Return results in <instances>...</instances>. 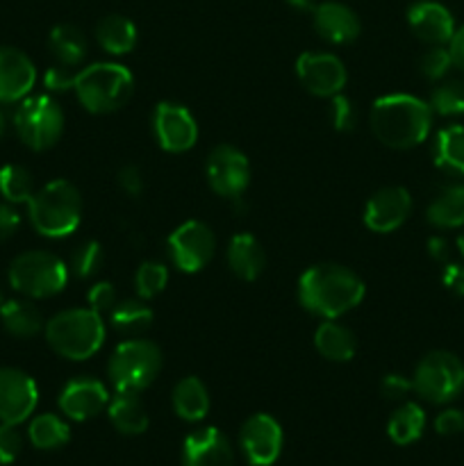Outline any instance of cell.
I'll return each instance as SVG.
<instances>
[{
    "label": "cell",
    "mask_w": 464,
    "mask_h": 466,
    "mask_svg": "<svg viewBox=\"0 0 464 466\" xmlns=\"http://www.w3.org/2000/svg\"><path fill=\"white\" fill-rule=\"evenodd\" d=\"M364 280L341 264H314L300 276L298 300L309 314L339 319L364 300Z\"/></svg>",
    "instance_id": "1"
},
{
    "label": "cell",
    "mask_w": 464,
    "mask_h": 466,
    "mask_svg": "<svg viewBox=\"0 0 464 466\" xmlns=\"http://www.w3.org/2000/svg\"><path fill=\"white\" fill-rule=\"evenodd\" d=\"M373 135L394 150H409L430 135L432 109L412 94H389L373 103L368 114Z\"/></svg>",
    "instance_id": "2"
},
{
    "label": "cell",
    "mask_w": 464,
    "mask_h": 466,
    "mask_svg": "<svg viewBox=\"0 0 464 466\" xmlns=\"http://www.w3.org/2000/svg\"><path fill=\"white\" fill-rule=\"evenodd\" d=\"M105 323L98 312L91 308H73L55 314L45 321L44 335L50 349L64 360L82 362L103 349Z\"/></svg>",
    "instance_id": "3"
},
{
    "label": "cell",
    "mask_w": 464,
    "mask_h": 466,
    "mask_svg": "<svg viewBox=\"0 0 464 466\" xmlns=\"http://www.w3.org/2000/svg\"><path fill=\"white\" fill-rule=\"evenodd\" d=\"M27 217L41 237L62 239L73 235L82 221V196L68 180H53L27 200Z\"/></svg>",
    "instance_id": "4"
},
{
    "label": "cell",
    "mask_w": 464,
    "mask_h": 466,
    "mask_svg": "<svg viewBox=\"0 0 464 466\" xmlns=\"http://www.w3.org/2000/svg\"><path fill=\"white\" fill-rule=\"evenodd\" d=\"M73 91L86 112L112 114L130 100L135 91V77L123 64L96 62L77 71Z\"/></svg>",
    "instance_id": "5"
},
{
    "label": "cell",
    "mask_w": 464,
    "mask_h": 466,
    "mask_svg": "<svg viewBox=\"0 0 464 466\" xmlns=\"http://www.w3.org/2000/svg\"><path fill=\"white\" fill-rule=\"evenodd\" d=\"M162 371V350L148 339H127L114 349L107 376L118 394H139L148 390Z\"/></svg>",
    "instance_id": "6"
},
{
    "label": "cell",
    "mask_w": 464,
    "mask_h": 466,
    "mask_svg": "<svg viewBox=\"0 0 464 466\" xmlns=\"http://www.w3.org/2000/svg\"><path fill=\"white\" fill-rule=\"evenodd\" d=\"M9 285L25 299H53L68 282V267L48 250H27L9 264Z\"/></svg>",
    "instance_id": "7"
},
{
    "label": "cell",
    "mask_w": 464,
    "mask_h": 466,
    "mask_svg": "<svg viewBox=\"0 0 464 466\" xmlns=\"http://www.w3.org/2000/svg\"><path fill=\"white\" fill-rule=\"evenodd\" d=\"M14 130L30 150H48L64 135V109L53 96H27L14 112Z\"/></svg>",
    "instance_id": "8"
},
{
    "label": "cell",
    "mask_w": 464,
    "mask_h": 466,
    "mask_svg": "<svg viewBox=\"0 0 464 466\" xmlns=\"http://www.w3.org/2000/svg\"><path fill=\"white\" fill-rule=\"evenodd\" d=\"M412 390L432 405H446L464 391V362L449 350L423 355L412 376Z\"/></svg>",
    "instance_id": "9"
},
{
    "label": "cell",
    "mask_w": 464,
    "mask_h": 466,
    "mask_svg": "<svg viewBox=\"0 0 464 466\" xmlns=\"http://www.w3.org/2000/svg\"><path fill=\"white\" fill-rule=\"evenodd\" d=\"M168 258L182 273H198L212 262L217 237L203 221H185L171 232L166 241Z\"/></svg>",
    "instance_id": "10"
},
{
    "label": "cell",
    "mask_w": 464,
    "mask_h": 466,
    "mask_svg": "<svg viewBox=\"0 0 464 466\" xmlns=\"http://www.w3.org/2000/svg\"><path fill=\"white\" fill-rule=\"evenodd\" d=\"M205 177L218 196L239 198L250 185V162L239 148L221 144L209 150L207 162H205Z\"/></svg>",
    "instance_id": "11"
},
{
    "label": "cell",
    "mask_w": 464,
    "mask_h": 466,
    "mask_svg": "<svg viewBox=\"0 0 464 466\" xmlns=\"http://www.w3.org/2000/svg\"><path fill=\"white\" fill-rule=\"evenodd\" d=\"M153 135L166 153H187L198 141V123L185 105L164 100L153 112Z\"/></svg>",
    "instance_id": "12"
},
{
    "label": "cell",
    "mask_w": 464,
    "mask_h": 466,
    "mask_svg": "<svg viewBox=\"0 0 464 466\" xmlns=\"http://www.w3.org/2000/svg\"><path fill=\"white\" fill-rule=\"evenodd\" d=\"M296 76L309 94L321 98L341 94L348 80L344 62L332 53H303L296 59Z\"/></svg>",
    "instance_id": "13"
},
{
    "label": "cell",
    "mask_w": 464,
    "mask_h": 466,
    "mask_svg": "<svg viewBox=\"0 0 464 466\" xmlns=\"http://www.w3.org/2000/svg\"><path fill=\"white\" fill-rule=\"evenodd\" d=\"M39 403L35 378L14 367L0 369V423L27 421Z\"/></svg>",
    "instance_id": "14"
},
{
    "label": "cell",
    "mask_w": 464,
    "mask_h": 466,
    "mask_svg": "<svg viewBox=\"0 0 464 466\" xmlns=\"http://www.w3.org/2000/svg\"><path fill=\"white\" fill-rule=\"evenodd\" d=\"M239 449L248 464L271 466L282 453V428L271 414H253L239 431Z\"/></svg>",
    "instance_id": "15"
},
{
    "label": "cell",
    "mask_w": 464,
    "mask_h": 466,
    "mask_svg": "<svg viewBox=\"0 0 464 466\" xmlns=\"http://www.w3.org/2000/svg\"><path fill=\"white\" fill-rule=\"evenodd\" d=\"M412 214V196L405 187H382L364 208V226L378 235L398 230Z\"/></svg>",
    "instance_id": "16"
},
{
    "label": "cell",
    "mask_w": 464,
    "mask_h": 466,
    "mask_svg": "<svg viewBox=\"0 0 464 466\" xmlns=\"http://www.w3.org/2000/svg\"><path fill=\"white\" fill-rule=\"evenodd\" d=\"M59 410L71 421H86L103 412L109 405V391L98 378L80 376L73 378L59 391Z\"/></svg>",
    "instance_id": "17"
},
{
    "label": "cell",
    "mask_w": 464,
    "mask_h": 466,
    "mask_svg": "<svg viewBox=\"0 0 464 466\" xmlns=\"http://www.w3.org/2000/svg\"><path fill=\"white\" fill-rule=\"evenodd\" d=\"M36 82V66L23 50L0 46V103H21Z\"/></svg>",
    "instance_id": "18"
},
{
    "label": "cell",
    "mask_w": 464,
    "mask_h": 466,
    "mask_svg": "<svg viewBox=\"0 0 464 466\" xmlns=\"http://www.w3.org/2000/svg\"><path fill=\"white\" fill-rule=\"evenodd\" d=\"M409 30L428 46H446L455 35V18L449 9L435 0H417L408 9Z\"/></svg>",
    "instance_id": "19"
},
{
    "label": "cell",
    "mask_w": 464,
    "mask_h": 466,
    "mask_svg": "<svg viewBox=\"0 0 464 466\" xmlns=\"http://www.w3.org/2000/svg\"><path fill=\"white\" fill-rule=\"evenodd\" d=\"M235 455L227 437L218 428H198L182 444V466H232Z\"/></svg>",
    "instance_id": "20"
},
{
    "label": "cell",
    "mask_w": 464,
    "mask_h": 466,
    "mask_svg": "<svg viewBox=\"0 0 464 466\" xmlns=\"http://www.w3.org/2000/svg\"><path fill=\"white\" fill-rule=\"evenodd\" d=\"M314 30L318 32L321 39H326L332 46L353 44L362 32L358 14L344 3L328 0L314 7Z\"/></svg>",
    "instance_id": "21"
},
{
    "label": "cell",
    "mask_w": 464,
    "mask_h": 466,
    "mask_svg": "<svg viewBox=\"0 0 464 466\" xmlns=\"http://www.w3.org/2000/svg\"><path fill=\"white\" fill-rule=\"evenodd\" d=\"M227 264L239 280H257L267 267V253L259 239L250 232H239L227 244Z\"/></svg>",
    "instance_id": "22"
},
{
    "label": "cell",
    "mask_w": 464,
    "mask_h": 466,
    "mask_svg": "<svg viewBox=\"0 0 464 466\" xmlns=\"http://www.w3.org/2000/svg\"><path fill=\"white\" fill-rule=\"evenodd\" d=\"M314 349L330 362H350L358 353V339L350 328L341 326L335 319H323L314 332Z\"/></svg>",
    "instance_id": "23"
},
{
    "label": "cell",
    "mask_w": 464,
    "mask_h": 466,
    "mask_svg": "<svg viewBox=\"0 0 464 466\" xmlns=\"http://www.w3.org/2000/svg\"><path fill=\"white\" fill-rule=\"evenodd\" d=\"M173 412L187 423H198L209 412V391L205 382L196 376H187L173 387Z\"/></svg>",
    "instance_id": "24"
},
{
    "label": "cell",
    "mask_w": 464,
    "mask_h": 466,
    "mask_svg": "<svg viewBox=\"0 0 464 466\" xmlns=\"http://www.w3.org/2000/svg\"><path fill=\"white\" fill-rule=\"evenodd\" d=\"M48 48L57 64L68 68H77L85 62L86 53H89V41L82 27L73 25V23H59L50 30Z\"/></svg>",
    "instance_id": "25"
},
{
    "label": "cell",
    "mask_w": 464,
    "mask_h": 466,
    "mask_svg": "<svg viewBox=\"0 0 464 466\" xmlns=\"http://www.w3.org/2000/svg\"><path fill=\"white\" fill-rule=\"evenodd\" d=\"M432 159L439 171L446 176H464V126L453 123L437 132L432 144Z\"/></svg>",
    "instance_id": "26"
},
{
    "label": "cell",
    "mask_w": 464,
    "mask_h": 466,
    "mask_svg": "<svg viewBox=\"0 0 464 466\" xmlns=\"http://www.w3.org/2000/svg\"><path fill=\"white\" fill-rule=\"evenodd\" d=\"M107 417L116 432L126 437L144 435L148 431V412H146L144 403L139 400V394H118L109 400Z\"/></svg>",
    "instance_id": "27"
},
{
    "label": "cell",
    "mask_w": 464,
    "mask_h": 466,
    "mask_svg": "<svg viewBox=\"0 0 464 466\" xmlns=\"http://www.w3.org/2000/svg\"><path fill=\"white\" fill-rule=\"evenodd\" d=\"M0 321H3L5 330L12 337H18V339L39 335L45 328L41 309L32 300L25 299H14L0 305Z\"/></svg>",
    "instance_id": "28"
},
{
    "label": "cell",
    "mask_w": 464,
    "mask_h": 466,
    "mask_svg": "<svg viewBox=\"0 0 464 466\" xmlns=\"http://www.w3.org/2000/svg\"><path fill=\"white\" fill-rule=\"evenodd\" d=\"M428 223L439 230L464 226V185H449L430 200L426 209Z\"/></svg>",
    "instance_id": "29"
},
{
    "label": "cell",
    "mask_w": 464,
    "mask_h": 466,
    "mask_svg": "<svg viewBox=\"0 0 464 466\" xmlns=\"http://www.w3.org/2000/svg\"><path fill=\"white\" fill-rule=\"evenodd\" d=\"M96 39L109 55H127L136 46V25L127 16L109 14L96 25Z\"/></svg>",
    "instance_id": "30"
},
{
    "label": "cell",
    "mask_w": 464,
    "mask_h": 466,
    "mask_svg": "<svg viewBox=\"0 0 464 466\" xmlns=\"http://www.w3.org/2000/svg\"><path fill=\"white\" fill-rule=\"evenodd\" d=\"M426 431V412L417 403H403L387 421V435L396 446H409Z\"/></svg>",
    "instance_id": "31"
},
{
    "label": "cell",
    "mask_w": 464,
    "mask_h": 466,
    "mask_svg": "<svg viewBox=\"0 0 464 466\" xmlns=\"http://www.w3.org/2000/svg\"><path fill=\"white\" fill-rule=\"evenodd\" d=\"M27 437H30L32 446L39 451H55L62 449L71 440V428L57 414H39L27 426Z\"/></svg>",
    "instance_id": "32"
},
{
    "label": "cell",
    "mask_w": 464,
    "mask_h": 466,
    "mask_svg": "<svg viewBox=\"0 0 464 466\" xmlns=\"http://www.w3.org/2000/svg\"><path fill=\"white\" fill-rule=\"evenodd\" d=\"M153 309L146 305L144 299H127L118 300L114 309L109 312V321L118 332H127V335H139V332L148 330L153 326Z\"/></svg>",
    "instance_id": "33"
},
{
    "label": "cell",
    "mask_w": 464,
    "mask_h": 466,
    "mask_svg": "<svg viewBox=\"0 0 464 466\" xmlns=\"http://www.w3.org/2000/svg\"><path fill=\"white\" fill-rule=\"evenodd\" d=\"M35 176L21 164H5L0 168V196L5 203H27L35 196Z\"/></svg>",
    "instance_id": "34"
},
{
    "label": "cell",
    "mask_w": 464,
    "mask_h": 466,
    "mask_svg": "<svg viewBox=\"0 0 464 466\" xmlns=\"http://www.w3.org/2000/svg\"><path fill=\"white\" fill-rule=\"evenodd\" d=\"M432 114L439 116H462L464 114V80H444L432 89L430 100Z\"/></svg>",
    "instance_id": "35"
},
{
    "label": "cell",
    "mask_w": 464,
    "mask_h": 466,
    "mask_svg": "<svg viewBox=\"0 0 464 466\" xmlns=\"http://www.w3.org/2000/svg\"><path fill=\"white\" fill-rule=\"evenodd\" d=\"M168 285V268L162 262H141L135 273V291L139 299L150 300L162 294Z\"/></svg>",
    "instance_id": "36"
},
{
    "label": "cell",
    "mask_w": 464,
    "mask_h": 466,
    "mask_svg": "<svg viewBox=\"0 0 464 466\" xmlns=\"http://www.w3.org/2000/svg\"><path fill=\"white\" fill-rule=\"evenodd\" d=\"M105 264V248L98 244V241H85L82 246H77L73 250L71 258V271L76 273L77 278L86 280V278H94L96 273L103 268Z\"/></svg>",
    "instance_id": "37"
},
{
    "label": "cell",
    "mask_w": 464,
    "mask_h": 466,
    "mask_svg": "<svg viewBox=\"0 0 464 466\" xmlns=\"http://www.w3.org/2000/svg\"><path fill=\"white\" fill-rule=\"evenodd\" d=\"M419 68H421V76L428 77L430 82L444 80L450 68H453V59H450L449 48H444V46H430L423 53Z\"/></svg>",
    "instance_id": "38"
},
{
    "label": "cell",
    "mask_w": 464,
    "mask_h": 466,
    "mask_svg": "<svg viewBox=\"0 0 464 466\" xmlns=\"http://www.w3.org/2000/svg\"><path fill=\"white\" fill-rule=\"evenodd\" d=\"M330 118L332 127L337 132H350L355 130V123H358V109H355L353 100L348 96H344V91L330 98Z\"/></svg>",
    "instance_id": "39"
},
{
    "label": "cell",
    "mask_w": 464,
    "mask_h": 466,
    "mask_svg": "<svg viewBox=\"0 0 464 466\" xmlns=\"http://www.w3.org/2000/svg\"><path fill=\"white\" fill-rule=\"evenodd\" d=\"M86 303H89V308L94 309V312H98L100 317H103V314H109L114 309V305L118 303L116 287L107 280L96 282L89 289V294H86Z\"/></svg>",
    "instance_id": "40"
},
{
    "label": "cell",
    "mask_w": 464,
    "mask_h": 466,
    "mask_svg": "<svg viewBox=\"0 0 464 466\" xmlns=\"http://www.w3.org/2000/svg\"><path fill=\"white\" fill-rule=\"evenodd\" d=\"M23 437L12 423H0V464H12L21 455Z\"/></svg>",
    "instance_id": "41"
},
{
    "label": "cell",
    "mask_w": 464,
    "mask_h": 466,
    "mask_svg": "<svg viewBox=\"0 0 464 466\" xmlns=\"http://www.w3.org/2000/svg\"><path fill=\"white\" fill-rule=\"evenodd\" d=\"M76 76L73 68L62 66V64H55L45 71L44 76V86L50 91V94H62V91H68L76 86Z\"/></svg>",
    "instance_id": "42"
},
{
    "label": "cell",
    "mask_w": 464,
    "mask_h": 466,
    "mask_svg": "<svg viewBox=\"0 0 464 466\" xmlns=\"http://www.w3.org/2000/svg\"><path fill=\"white\" fill-rule=\"evenodd\" d=\"M380 391L387 400H403L412 391V380L400 376V373H389V376L382 378Z\"/></svg>",
    "instance_id": "43"
},
{
    "label": "cell",
    "mask_w": 464,
    "mask_h": 466,
    "mask_svg": "<svg viewBox=\"0 0 464 466\" xmlns=\"http://www.w3.org/2000/svg\"><path fill=\"white\" fill-rule=\"evenodd\" d=\"M435 431L439 432L441 437H453L464 432V412H459V410L455 408L439 412L435 419Z\"/></svg>",
    "instance_id": "44"
},
{
    "label": "cell",
    "mask_w": 464,
    "mask_h": 466,
    "mask_svg": "<svg viewBox=\"0 0 464 466\" xmlns=\"http://www.w3.org/2000/svg\"><path fill=\"white\" fill-rule=\"evenodd\" d=\"M116 182L127 196H132V198H136V196L144 191V173H141L139 167H132V164H127V167H123L121 171H118Z\"/></svg>",
    "instance_id": "45"
},
{
    "label": "cell",
    "mask_w": 464,
    "mask_h": 466,
    "mask_svg": "<svg viewBox=\"0 0 464 466\" xmlns=\"http://www.w3.org/2000/svg\"><path fill=\"white\" fill-rule=\"evenodd\" d=\"M21 228V214L14 209L12 203H0V244L12 239Z\"/></svg>",
    "instance_id": "46"
},
{
    "label": "cell",
    "mask_w": 464,
    "mask_h": 466,
    "mask_svg": "<svg viewBox=\"0 0 464 466\" xmlns=\"http://www.w3.org/2000/svg\"><path fill=\"white\" fill-rule=\"evenodd\" d=\"M441 285L455 296H464V264H446L441 273Z\"/></svg>",
    "instance_id": "47"
},
{
    "label": "cell",
    "mask_w": 464,
    "mask_h": 466,
    "mask_svg": "<svg viewBox=\"0 0 464 466\" xmlns=\"http://www.w3.org/2000/svg\"><path fill=\"white\" fill-rule=\"evenodd\" d=\"M449 53H450V59H453V66L464 73V25L458 27L453 39L449 41Z\"/></svg>",
    "instance_id": "48"
},
{
    "label": "cell",
    "mask_w": 464,
    "mask_h": 466,
    "mask_svg": "<svg viewBox=\"0 0 464 466\" xmlns=\"http://www.w3.org/2000/svg\"><path fill=\"white\" fill-rule=\"evenodd\" d=\"M428 250H430V258L437 259V262H449V241L444 237L428 239Z\"/></svg>",
    "instance_id": "49"
},
{
    "label": "cell",
    "mask_w": 464,
    "mask_h": 466,
    "mask_svg": "<svg viewBox=\"0 0 464 466\" xmlns=\"http://www.w3.org/2000/svg\"><path fill=\"white\" fill-rule=\"evenodd\" d=\"M287 3L291 5L294 9H298V12H314V0H287Z\"/></svg>",
    "instance_id": "50"
},
{
    "label": "cell",
    "mask_w": 464,
    "mask_h": 466,
    "mask_svg": "<svg viewBox=\"0 0 464 466\" xmlns=\"http://www.w3.org/2000/svg\"><path fill=\"white\" fill-rule=\"evenodd\" d=\"M5 130H7V118H5L3 109H0V139L5 137Z\"/></svg>",
    "instance_id": "51"
},
{
    "label": "cell",
    "mask_w": 464,
    "mask_h": 466,
    "mask_svg": "<svg viewBox=\"0 0 464 466\" xmlns=\"http://www.w3.org/2000/svg\"><path fill=\"white\" fill-rule=\"evenodd\" d=\"M458 250H459V255L464 258V230L459 232V237H458Z\"/></svg>",
    "instance_id": "52"
},
{
    "label": "cell",
    "mask_w": 464,
    "mask_h": 466,
    "mask_svg": "<svg viewBox=\"0 0 464 466\" xmlns=\"http://www.w3.org/2000/svg\"><path fill=\"white\" fill-rule=\"evenodd\" d=\"M0 305H3V296H0Z\"/></svg>",
    "instance_id": "53"
}]
</instances>
